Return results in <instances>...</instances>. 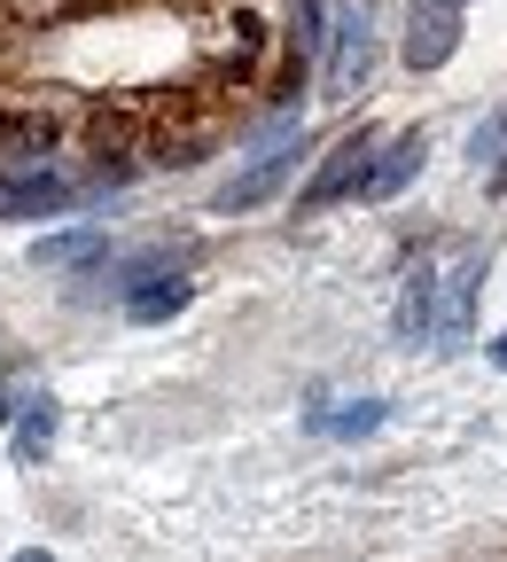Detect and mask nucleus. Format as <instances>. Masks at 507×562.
I'll list each match as a JSON object with an SVG mask.
<instances>
[{
  "instance_id": "f257e3e1",
  "label": "nucleus",
  "mask_w": 507,
  "mask_h": 562,
  "mask_svg": "<svg viewBox=\"0 0 507 562\" xmlns=\"http://www.w3.org/2000/svg\"><path fill=\"white\" fill-rule=\"evenodd\" d=\"M375 149H383L375 133H343L336 149L320 157V172L305 180V195H297V220H320V211H336L343 195H359V188H368V165H375Z\"/></svg>"
},
{
  "instance_id": "f03ea898",
  "label": "nucleus",
  "mask_w": 507,
  "mask_h": 562,
  "mask_svg": "<svg viewBox=\"0 0 507 562\" xmlns=\"http://www.w3.org/2000/svg\"><path fill=\"white\" fill-rule=\"evenodd\" d=\"M368 70H375V9L368 0H343L336 9V102H351L359 87H368Z\"/></svg>"
},
{
  "instance_id": "7ed1b4c3",
  "label": "nucleus",
  "mask_w": 507,
  "mask_h": 562,
  "mask_svg": "<svg viewBox=\"0 0 507 562\" xmlns=\"http://www.w3.org/2000/svg\"><path fill=\"white\" fill-rule=\"evenodd\" d=\"M453 47H461L453 0H421V9H414V32H406V63H414V70H438V63H453Z\"/></svg>"
},
{
  "instance_id": "20e7f679",
  "label": "nucleus",
  "mask_w": 507,
  "mask_h": 562,
  "mask_svg": "<svg viewBox=\"0 0 507 562\" xmlns=\"http://www.w3.org/2000/svg\"><path fill=\"white\" fill-rule=\"evenodd\" d=\"M79 203V188H70L63 172H32V180H0V211L9 220H47V211Z\"/></svg>"
},
{
  "instance_id": "39448f33",
  "label": "nucleus",
  "mask_w": 507,
  "mask_h": 562,
  "mask_svg": "<svg viewBox=\"0 0 507 562\" xmlns=\"http://www.w3.org/2000/svg\"><path fill=\"white\" fill-rule=\"evenodd\" d=\"M414 172H421V133H398L391 149H375V165H368V188H359V195H368V203H391V195H398Z\"/></svg>"
},
{
  "instance_id": "423d86ee",
  "label": "nucleus",
  "mask_w": 507,
  "mask_h": 562,
  "mask_svg": "<svg viewBox=\"0 0 507 562\" xmlns=\"http://www.w3.org/2000/svg\"><path fill=\"white\" fill-rule=\"evenodd\" d=\"M297 165H305V149H273L258 172H243V180H227V188H219V211H258V203H266L289 172H297Z\"/></svg>"
},
{
  "instance_id": "0eeeda50",
  "label": "nucleus",
  "mask_w": 507,
  "mask_h": 562,
  "mask_svg": "<svg viewBox=\"0 0 507 562\" xmlns=\"http://www.w3.org/2000/svg\"><path fill=\"white\" fill-rule=\"evenodd\" d=\"M305 430H313V438H375V430H383V398H336V406H313Z\"/></svg>"
},
{
  "instance_id": "6e6552de",
  "label": "nucleus",
  "mask_w": 507,
  "mask_h": 562,
  "mask_svg": "<svg viewBox=\"0 0 507 562\" xmlns=\"http://www.w3.org/2000/svg\"><path fill=\"white\" fill-rule=\"evenodd\" d=\"M102 250H110L102 227H63V235H40L32 243V266H94Z\"/></svg>"
},
{
  "instance_id": "1a4fd4ad",
  "label": "nucleus",
  "mask_w": 507,
  "mask_h": 562,
  "mask_svg": "<svg viewBox=\"0 0 507 562\" xmlns=\"http://www.w3.org/2000/svg\"><path fill=\"white\" fill-rule=\"evenodd\" d=\"M180 305H188V281H180V273H157L149 290H133V297H125L133 321H172Z\"/></svg>"
},
{
  "instance_id": "9d476101",
  "label": "nucleus",
  "mask_w": 507,
  "mask_h": 562,
  "mask_svg": "<svg viewBox=\"0 0 507 562\" xmlns=\"http://www.w3.org/2000/svg\"><path fill=\"white\" fill-rule=\"evenodd\" d=\"M0 149H16L24 165L55 149V117H0Z\"/></svg>"
},
{
  "instance_id": "9b49d317",
  "label": "nucleus",
  "mask_w": 507,
  "mask_h": 562,
  "mask_svg": "<svg viewBox=\"0 0 507 562\" xmlns=\"http://www.w3.org/2000/svg\"><path fill=\"white\" fill-rule=\"evenodd\" d=\"M55 446V406H24L16 414V461H40Z\"/></svg>"
},
{
  "instance_id": "f8f14e48",
  "label": "nucleus",
  "mask_w": 507,
  "mask_h": 562,
  "mask_svg": "<svg viewBox=\"0 0 507 562\" xmlns=\"http://www.w3.org/2000/svg\"><path fill=\"white\" fill-rule=\"evenodd\" d=\"M133 140V117H117V110H94V149L110 157V149H125Z\"/></svg>"
},
{
  "instance_id": "ddd939ff",
  "label": "nucleus",
  "mask_w": 507,
  "mask_h": 562,
  "mask_svg": "<svg viewBox=\"0 0 507 562\" xmlns=\"http://www.w3.org/2000/svg\"><path fill=\"white\" fill-rule=\"evenodd\" d=\"M492 368H507V336H492Z\"/></svg>"
},
{
  "instance_id": "4468645a",
  "label": "nucleus",
  "mask_w": 507,
  "mask_h": 562,
  "mask_svg": "<svg viewBox=\"0 0 507 562\" xmlns=\"http://www.w3.org/2000/svg\"><path fill=\"white\" fill-rule=\"evenodd\" d=\"M16 562H55V554H47V547H24V554H16Z\"/></svg>"
},
{
  "instance_id": "2eb2a0df",
  "label": "nucleus",
  "mask_w": 507,
  "mask_h": 562,
  "mask_svg": "<svg viewBox=\"0 0 507 562\" xmlns=\"http://www.w3.org/2000/svg\"><path fill=\"white\" fill-rule=\"evenodd\" d=\"M0 422H16V406H9V391H0Z\"/></svg>"
}]
</instances>
